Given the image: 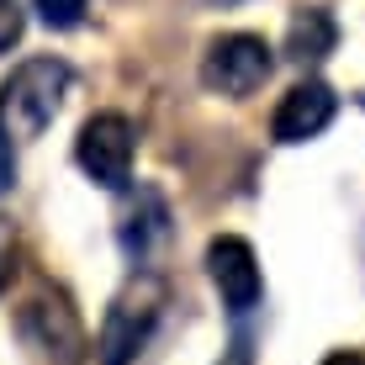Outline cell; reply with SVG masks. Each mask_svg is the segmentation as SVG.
Wrapping results in <instances>:
<instances>
[{
	"label": "cell",
	"mask_w": 365,
	"mask_h": 365,
	"mask_svg": "<svg viewBox=\"0 0 365 365\" xmlns=\"http://www.w3.org/2000/svg\"><path fill=\"white\" fill-rule=\"evenodd\" d=\"M74 74L64 58H27V64L11 69V80L0 85V133L11 143H27V138H43L48 122L58 117Z\"/></svg>",
	"instance_id": "cell-1"
},
{
	"label": "cell",
	"mask_w": 365,
	"mask_h": 365,
	"mask_svg": "<svg viewBox=\"0 0 365 365\" xmlns=\"http://www.w3.org/2000/svg\"><path fill=\"white\" fill-rule=\"evenodd\" d=\"M159 312H165V286L154 275H138L128 281L117 297H111L106 318H101V334H96V360L101 365H133L138 349L148 344Z\"/></svg>",
	"instance_id": "cell-2"
},
{
	"label": "cell",
	"mask_w": 365,
	"mask_h": 365,
	"mask_svg": "<svg viewBox=\"0 0 365 365\" xmlns=\"http://www.w3.org/2000/svg\"><path fill=\"white\" fill-rule=\"evenodd\" d=\"M275 69V48L255 32H222L207 43V58H201V85L212 96H228V101H244L255 96L259 85L270 80Z\"/></svg>",
	"instance_id": "cell-3"
},
{
	"label": "cell",
	"mask_w": 365,
	"mask_h": 365,
	"mask_svg": "<svg viewBox=\"0 0 365 365\" xmlns=\"http://www.w3.org/2000/svg\"><path fill=\"white\" fill-rule=\"evenodd\" d=\"M74 159L101 191H122L133 180V122L122 111H96L74 138Z\"/></svg>",
	"instance_id": "cell-4"
},
{
	"label": "cell",
	"mask_w": 365,
	"mask_h": 365,
	"mask_svg": "<svg viewBox=\"0 0 365 365\" xmlns=\"http://www.w3.org/2000/svg\"><path fill=\"white\" fill-rule=\"evenodd\" d=\"M207 275L212 286H217L222 307L228 312H249L259 307V292H265V281H259V259H255V244L238 233H217L207 244Z\"/></svg>",
	"instance_id": "cell-5"
},
{
	"label": "cell",
	"mask_w": 365,
	"mask_h": 365,
	"mask_svg": "<svg viewBox=\"0 0 365 365\" xmlns=\"http://www.w3.org/2000/svg\"><path fill=\"white\" fill-rule=\"evenodd\" d=\"M334 111H339V96L329 85L302 80L281 96V106H275V117H270V138L275 143H307V138H318L334 122Z\"/></svg>",
	"instance_id": "cell-6"
},
{
	"label": "cell",
	"mask_w": 365,
	"mask_h": 365,
	"mask_svg": "<svg viewBox=\"0 0 365 365\" xmlns=\"http://www.w3.org/2000/svg\"><path fill=\"white\" fill-rule=\"evenodd\" d=\"M165 238H170V207H165V196H159V191H138L128 201V212H122V228H117L122 255L143 265V259L154 255V244H165Z\"/></svg>",
	"instance_id": "cell-7"
},
{
	"label": "cell",
	"mask_w": 365,
	"mask_h": 365,
	"mask_svg": "<svg viewBox=\"0 0 365 365\" xmlns=\"http://www.w3.org/2000/svg\"><path fill=\"white\" fill-rule=\"evenodd\" d=\"M27 329L37 334V344H43V355L53 365H80L85 334H80V318H74L64 302H32L27 307Z\"/></svg>",
	"instance_id": "cell-8"
},
{
	"label": "cell",
	"mask_w": 365,
	"mask_h": 365,
	"mask_svg": "<svg viewBox=\"0 0 365 365\" xmlns=\"http://www.w3.org/2000/svg\"><path fill=\"white\" fill-rule=\"evenodd\" d=\"M339 48V21L329 16L323 6H307V11H297L292 16V27H286V58L292 64H323Z\"/></svg>",
	"instance_id": "cell-9"
},
{
	"label": "cell",
	"mask_w": 365,
	"mask_h": 365,
	"mask_svg": "<svg viewBox=\"0 0 365 365\" xmlns=\"http://www.w3.org/2000/svg\"><path fill=\"white\" fill-rule=\"evenodd\" d=\"M32 11L43 16V27L53 32H69L85 21V11H91V0H32Z\"/></svg>",
	"instance_id": "cell-10"
},
{
	"label": "cell",
	"mask_w": 365,
	"mask_h": 365,
	"mask_svg": "<svg viewBox=\"0 0 365 365\" xmlns=\"http://www.w3.org/2000/svg\"><path fill=\"white\" fill-rule=\"evenodd\" d=\"M21 32H27V11H21V0H0V53L21 43Z\"/></svg>",
	"instance_id": "cell-11"
},
{
	"label": "cell",
	"mask_w": 365,
	"mask_h": 365,
	"mask_svg": "<svg viewBox=\"0 0 365 365\" xmlns=\"http://www.w3.org/2000/svg\"><path fill=\"white\" fill-rule=\"evenodd\" d=\"M11 275H16V228L0 217V292L11 286Z\"/></svg>",
	"instance_id": "cell-12"
},
{
	"label": "cell",
	"mask_w": 365,
	"mask_h": 365,
	"mask_svg": "<svg viewBox=\"0 0 365 365\" xmlns=\"http://www.w3.org/2000/svg\"><path fill=\"white\" fill-rule=\"evenodd\" d=\"M16 185V154H11V138L0 133V196Z\"/></svg>",
	"instance_id": "cell-13"
},
{
	"label": "cell",
	"mask_w": 365,
	"mask_h": 365,
	"mask_svg": "<svg viewBox=\"0 0 365 365\" xmlns=\"http://www.w3.org/2000/svg\"><path fill=\"white\" fill-rule=\"evenodd\" d=\"M217 365H255V360H249V344H233V349H228V355H222Z\"/></svg>",
	"instance_id": "cell-14"
},
{
	"label": "cell",
	"mask_w": 365,
	"mask_h": 365,
	"mask_svg": "<svg viewBox=\"0 0 365 365\" xmlns=\"http://www.w3.org/2000/svg\"><path fill=\"white\" fill-rule=\"evenodd\" d=\"M323 365H365V360H360V355H349V349H334V355L323 360Z\"/></svg>",
	"instance_id": "cell-15"
},
{
	"label": "cell",
	"mask_w": 365,
	"mask_h": 365,
	"mask_svg": "<svg viewBox=\"0 0 365 365\" xmlns=\"http://www.w3.org/2000/svg\"><path fill=\"white\" fill-rule=\"evenodd\" d=\"M201 6H238V0H201Z\"/></svg>",
	"instance_id": "cell-16"
}]
</instances>
